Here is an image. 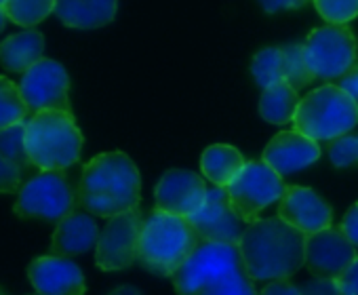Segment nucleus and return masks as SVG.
<instances>
[{
  "label": "nucleus",
  "instance_id": "c9c22d12",
  "mask_svg": "<svg viewBox=\"0 0 358 295\" xmlns=\"http://www.w3.org/2000/svg\"><path fill=\"white\" fill-rule=\"evenodd\" d=\"M259 295H301V287H295L293 282H289V278H278L266 285Z\"/></svg>",
  "mask_w": 358,
  "mask_h": 295
},
{
  "label": "nucleus",
  "instance_id": "ddd939ff",
  "mask_svg": "<svg viewBox=\"0 0 358 295\" xmlns=\"http://www.w3.org/2000/svg\"><path fill=\"white\" fill-rule=\"evenodd\" d=\"M356 249L341 228L331 226L306 236V266L316 278H335L358 257Z\"/></svg>",
  "mask_w": 358,
  "mask_h": 295
},
{
  "label": "nucleus",
  "instance_id": "423d86ee",
  "mask_svg": "<svg viewBox=\"0 0 358 295\" xmlns=\"http://www.w3.org/2000/svg\"><path fill=\"white\" fill-rule=\"evenodd\" d=\"M241 270H245V264L238 245L203 240L171 278L177 295H199Z\"/></svg>",
  "mask_w": 358,
  "mask_h": 295
},
{
  "label": "nucleus",
  "instance_id": "6ab92c4d",
  "mask_svg": "<svg viewBox=\"0 0 358 295\" xmlns=\"http://www.w3.org/2000/svg\"><path fill=\"white\" fill-rule=\"evenodd\" d=\"M118 0H55V17L74 30H95L116 17Z\"/></svg>",
  "mask_w": 358,
  "mask_h": 295
},
{
  "label": "nucleus",
  "instance_id": "7c9ffc66",
  "mask_svg": "<svg viewBox=\"0 0 358 295\" xmlns=\"http://www.w3.org/2000/svg\"><path fill=\"white\" fill-rule=\"evenodd\" d=\"M22 186H24V173L20 171V167L0 154V194L20 192Z\"/></svg>",
  "mask_w": 358,
  "mask_h": 295
},
{
  "label": "nucleus",
  "instance_id": "4c0bfd02",
  "mask_svg": "<svg viewBox=\"0 0 358 295\" xmlns=\"http://www.w3.org/2000/svg\"><path fill=\"white\" fill-rule=\"evenodd\" d=\"M108 295H143L137 287H131V285H122V287H118V289H114L112 293H108Z\"/></svg>",
  "mask_w": 358,
  "mask_h": 295
},
{
  "label": "nucleus",
  "instance_id": "f03ea898",
  "mask_svg": "<svg viewBox=\"0 0 358 295\" xmlns=\"http://www.w3.org/2000/svg\"><path fill=\"white\" fill-rule=\"evenodd\" d=\"M78 207L97 217H114L139 207L141 178L124 152H103L91 159L80 175Z\"/></svg>",
  "mask_w": 358,
  "mask_h": 295
},
{
  "label": "nucleus",
  "instance_id": "aec40b11",
  "mask_svg": "<svg viewBox=\"0 0 358 295\" xmlns=\"http://www.w3.org/2000/svg\"><path fill=\"white\" fill-rule=\"evenodd\" d=\"M45 55V36L38 30H24L0 43V64L5 70L26 74Z\"/></svg>",
  "mask_w": 358,
  "mask_h": 295
},
{
  "label": "nucleus",
  "instance_id": "f257e3e1",
  "mask_svg": "<svg viewBox=\"0 0 358 295\" xmlns=\"http://www.w3.org/2000/svg\"><path fill=\"white\" fill-rule=\"evenodd\" d=\"M238 249L251 280L289 278L306 264V234L280 217L247 224Z\"/></svg>",
  "mask_w": 358,
  "mask_h": 295
},
{
  "label": "nucleus",
  "instance_id": "393cba45",
  "mask_svg": "<svg viewBox=\"0 0 358 295\" xmlns=\"http://www.w3.org/2000/svg\"><path fill=\"white\" fill-rule=\"evenodd\" d=\"M5 9L13 24L32 28L55 11V0H7Z\"/></svg>",
  "mask_w": 358,
  "mask_h": 295
},
{
  "label": "nucleus",
  "instance_id": "473e14b6",
  "mask_svg": "<svg viewBox=\"0 0 358 295\" xmlns=\"http://www.w3.org/2000/svg\"><path fill=\"white\" fill-rule=\"evenodd\" d=\"M301 295H341L333 278H312L301 287Z\"/></svg>",
  "mask_w": 358,
  "mask_h": 295
},
{
  "label": "nucleus",
  "instance_id": "58836bf2",
  "mask_svg": "<svg viewBox=\"0 0 358 295\" xmlns=\"http://www.w3.org/2000/svg\"><path fill=\"white\" fill-rule=\"evenodd\" d=\"M7 22H9V15H7V9H5V5H0V32L5 30V26H7Z\"/></svg>",
  "mask_w": 358,
  "mask_h": 295
},
{
  "label": "nucleus",
  "instance_id": "4468645a",
  "mask_svg": "<svg viewBox=\"0 0 358 295\" xmlns=\"http://www.w3.org/2000/svg\"><path fill=\"white\" fill-rule=\"evenodd\" d=\"M207 190L203 175L186 169H171L156 184V209L179 217H190L203 207Z\"/></svg>",
  "mask_w": 358,
  "mask_h": 295
},
{
  "label": "nucleus",
  "instance_id": "f3484780",
  "mask_svg": "<svg viewBox=\"0 0 358 295\" xmlns=\"http://www.w3.org/2000/svg\"><path fill=\"white\" fill-rule=\"evenodd\" d=\"M320 159V145L318 141L310 139L299 131H280L272 137L266 145L262 161L270 165L278 175L297 173Z\"/></svg>",
  "mask_w": 358,
  "mask_h": 295
},
{
  "label": "nucleus",
  "instance_id": "c756f323",
  "mask_svg": "<svg viewBox=\"0 0 358 295\" xmlns=\"http://www.w3.org/2000/svg\"><path fill=\"white\" fill-rule=\"evenodd\" d=\"M255 280L249 278L247 270H241L236 274H232L230 278L213 285V287H207L205 291H201L199 295H259L255 291Z\"/></svg>",
  "mask_w": 358,
  "mask_h": 295
},
{
  "label": "nucleus",
  "instance_id": "412c9836",
  "mask_svg": "<svg viewBox=\"0 0 358 295\" xmlns=\"http://www.w3.org/2000/svg\"><path fill=\"white\" fill-rule=\"evenodd\" d=\"M247 165L245 157L232 145L226 143H215L203 152L201 157V171L205 180H209L213 186L228 188L234 178L243 171Z\"/></svg>",
  "mask_w": 358,
  "mask_h": 295
},
{
  "label": "nucleus",
  "instance_id": "dca6fc26",
  "mask_svg": "<svg viewBox=\"0 0 358 295\" xmlns=\"http://www.w3.org/2000/svg\"><path fill=\"white\" fill-rule=\"evenodd\" d=\"M28 278L38 295H85V274L76 261L59 255L36 257L28 268Z\"/></svg>",
  "mask_w": 358,
  "mask_h": 295
},
{
  "label": "nucleus",
  "instance_id": "2f4dec72",
  "mask_svg": "<svg viewBox=\"0 0 358 295\" xmlns=\"http://www.w3.org/2000/svg\"><path fill=\"white\" fill-rule=\"evenodd\" d=\"M333 280L341 291V295H358V257Z\"/></svg>",
  "mask_w": 358,
  "mask_h": 295
},
{
  "label": "nucleus",
  "instance_id": "0eeeda50",
  "mask_svg": "<svg viewBox=\"0 0 358 295\" xmlns=\"http://www.w3.org/2000/svg\"><path fill=\"white\" fill-rule=\"evenodd\" d=\"M76 205V192L64 171H41L24 182L13 211L24 220L62 222L74 213Z\"/></svg>",
  "mask_w": 358,
  "mask_h": 295
},
{
  "label": "nucleus",
  "instance_id": "b1692460",
  "mask_svg": "<svg viewBox=\"0 0 358 295\" xmlns=\"http://www.w3.org/2000/svg\"><path fill=\"white\" fill-rule=\"evenodd\" d=\"M28 103L22 95L20 85L0 76V129H7L28 118Z\"/></svg>",
  "mask_w": 358,
  "mask_h": 295
},
{
  "label": "nucleus",
  "instance_id": "cd10ccee",
  "mask_svg": "<svg viewBox=\"0 0 358 295\" xmlns=\"http://www.w3.org/2000/svg\"><path fill=\"white\" fill-rule=\"evenodd\" d=\"M318 15L337 26H345L348 22L358 17V0H312Z\"/></svg>",
  "mask_w": 358,
  "mask_h": 295
},
{
  "label": "nucleus",
  "instance_id": "2eb2a0df",
  "mask_svg": "<svg viewBox=\"0 0 358 295\" xmlns=\"http://www.w3.org/2000/svg\"><path fill=\"white\" fill-rule=\"evenodd\" d=\"M278 217L308 236L331 228L333 211L312 188L287 186L278 201Z\"/></svg>",
  "mask_w": 358,
  "mask_h": 295
},
{
  "label": "nucleus",
  "instance_id": "f8f14e48",
  "mask_svg": "<svg viewBox=\"0 0 358 295\" xmlns=\"http://www.w3.org/2000/svg\"><path fill=\"white\" fill-rule=\"evenodd\" d=\"M188 220L194 226L201 240H207V243L238 245L247 230L245 222L232 209L228 190L220 186L207 190V199L203 207Z\"/></svg>",
  "mask_w": 358,
  "mask_h": 295
},
{
  "label": "nucleus",
  "instance_id": "39448f33",
  "mask_svg": "<svg viewBox=\"0 0 358 295\" xmlns=\"http://www.w3.org/2000/svg\"><path fill=\"white\" fill-rule=\"evenodd\" d=\"M358 124L356 101L337 85H322L310 91L293 118V129L314 141H333Z\"/></svg>",
  "mask_w": 358,
  "mask_h": 295
},
{
  "label": "nucleus",
  "instance_id": "4be33fe9",
  "mask_svg": "<svg viewBox=\"0 0 358 295\" xmlns=\"http://www.w3.org/2000/svg\"><path fill=\"white\" fill-rule=\"evenodd\" d=\"M299 101L301 99H299L297 91L287 80H280V82L264 89V93L259 97V114L266 122L287 124V122H293Z\"/></svg>",
  "mask_w": 358,
  "mask_h": 295
},
{
  "label": "nucleus",
  "instance_id": "a211bd4d",
  "mask_svg": "<svg viewBox=\"0 0 358 295\" xmlns=\"http://www.w3.org/2000/svg\"><path fill=\"white\" fill-rule=\"evenodd\" d=\"M97 240H99V228L95 220L87 213L74 211L62 222H57V228L51 240V253L59 257L83 255L95 249Z\"/></svg>",
  "mask_w": 358,
  "mask_h": 295
},
{
  "label": "nucleus",
  "instance_id": "72a5a7b5",
  "mask_svg": "<svg viewBox=\"0 0 358 295\" xmlns=\"http://www.w3.org/2000/svg\"><path fill=\"white\" fill-rule=\"evenodd\" d=\"M312 0H259V5L266 13H280V11H295L306 7Z\"/></svg>",
  "mask_w": 358,
  "mask_h": 295
},
{
  "label": "nucleus",
  "instance_id": "7ed1b4c3",
  "mask_svg": "<svg viewBox=\"0 0 358 295\" xmlns=\"http://www.w3.org/2000/svg\"><path fill=\"white\" fill-rule=\"evenodd\" d=\"M201 243L203 240L188 217L154 209L143 220L137 259L154 274L173 276Z\"/></svg>",
  "mask_w": 358,
  "mask_h": 295
},
{
  "label": "nucleus",
  "instance_id": "5701e85b",
  "mask_svg": "<svg viewBox=\"0 0 358 295\" xmlns=\"http://www.w3.org/2000/svg\"><path fill=\"white\" fill-rule=\"evenodd\" d=\"M26 124H28V118L7 129H0V154L7 161H11L13 165H17L24 178L28 175V171L36 169L26 150Z\"/></svg>",
  "mask_w": 358,
  "mask_h": 295
},
{
  "label": "nucleus",
  "instance_id": "20e7f679",
  "mask_svg": "<svg viewBox=\"0 0 358 295\" xmlns=\"http://www.w3.org/2000/svg\"><path fill=\"white\" fill-rule=\"evenodd\" d=\"M26 150L41 171H66L78 163L83 133L72 116L64 110H43L28 118Z\"/></svg>",
  "mask_w": 358,
  "mask_h": 295
},
{
  "label": "nucleus",
  "instance_id": "9b49d317",
  "mask_svg": "<svg viewBox=\"0 0 358 295\" xmlns=\"http://www.w3.org/2000/svg\"><path fill=\"white\" fill-rule=\"evenodd\" d=\"M22 95L32 114L43 110H64L70 108V76L66 68L55 59H41L32 66L20 82Z\"/></svg>",
  "mask_w": 358,
  "mask_h": 295
},
{
  "label": "nucleus",
  "instance_id": "a878e982",
  "mask_svg": "<svg viewBox=\"0 0 358 295\" xmlns=\"http://www.w3.org/2000/svg\"><path fill=\"white\" fill-rule=\"evenodd\" d=\"M282 74H285V80L295 89H306L310 82H314V74L306 62V55H303V45H287L282 47Z\"/></svg>",
  "mask_w": 358,
  "mask_h": 295
},
{
  "label": "nucleus",
  "instance_id": "1a4fd4ad",
  "mask_svg": "<svg viewBox=\"0 0 358 295\" xmlns=\"http://www.w3.org/2000/svg\"><path fill=\"white\" fill-rule=\"evenodd\" d=\"M226 190L238 217L245 224H253L266 207L282 199L287 186L282 184V175L264 161H247L243 171Z\"/></svg>",
  "mask_w": 358,
  "mask_h": 295
},
{
  "label": "nucleus",
  "instance_id": "9d476101",
  "mask_svg": "<svg viewBox=\"0 0 358 295\" xmlns=\"http://www.w3.org/2000/svg\"><path fill=\"white\" fill-rule=\"evenodd\" d=\"M141 213L139 207L127 213L108 217V224L99 232V240L95 247V264L106 270H124L133 266L139 251V236H141Z\"/></svg>",
  "mask_w": 358,
  "mask_h": 295
},
{
  "label": "nucleus",
  "instance_id": "c85d7f7f",
  "mask_svg": "<svg viewBox=\"0 0 358 295\" xmlns=\"http://www.w3.org/2000/svg\"><path fill=\"white\" fill-rule=\"evenodd\" d=\"M327 152L331 163L339 169L358 165V135H341L333 139Z\"/></svg>",
  "mask_w": 358,
  "mask_h": 295
},
{
  "label": "nucleus",
  "instance_id": "ea45409f",
  "mask_svg": "<svg viewBox=\"0 0 358 295\" xmlns=\"http://www.w3.org/2000/svg\"><path fill=\"white\" fill-rule=\"evenodd\" d=\"M7 3V0H0V5H5Z\"/></svg>",
  "mask_w": 358,
  "mask_h": 295
},
{
  "label": "nucleus",
  "instance_id": "a19ab883",
  "mask_svg": "<svg viewBox=\"0 0 358 295\" xmlns=\"http://www.w3.org/2000/svg\"><path fill=\"white\" fill-rule=\"evenodd\" d=\"M0 295H5V293H3V291H0Z\"/></svg>",
  "mask_w": 358,
  "mask_h": 295
},
{
  "label": "nucleus",
  "instance_id": "bb28decb",
  "mask_svg": "<svg viewBox=\"0 0 358 295\" xmlns=\"http://www.w3.org/2000/svg\"><path fill=\"white\" fill-rule=\"evenodd\" d=\"M251 74H253L255 82L262 89H268V87L285 80V74H282V49H278V47L262 49L253 57Z\"/></svg>",
  "mask_w": 358,
  "mask_h": 295
},
{
  "label": "nucleus",
  "instance_id": "6e6552de",
  "mask_svg": "<svg viewBox=\"0 0 358 295\" xmlns=\"http://www.w3.org/2000/svg\"><path fill=\"white\" fill-rule=\"evenodd\" d=\"M303 55L316 80H339L354 68L358 43L348 26L329 24L312 30L306 38Z\"/></svg>",
  "mask_w": 358,
  "mask_h": 295
},
{
  "label": "nucleus",
  "instance_id": "f704fd0d",
  "mask_svg": "<svg viewBox=\"0 0 358 295\" xmlns=\"http://www.w3.org/2000/svg\"><path fill=\"white\" fill-rule=\"evenodd\" d=\"M339 228H341V230H343V234L350 238V243L358 247V203H356V205H352V207L348 209V213L343 215V220H341V226H339Z\"/></svg>",
  "mask_w": 358,
  "mask_h": 295
},
{
  "label": "nucleus",
  "instance_id": "e433bc0d",
  "mask_svg": "<svg viewBox=\"0 0 358 295\" xmlns=\"http://www.w3.org/2000/svg\"><path fill=\"white\" fill-rule=\"evenodd\" d=\"M339 89H343L354 101H356V106H358V66H354L348 74H343L341 78H339V85H337Z\"/></svg>",
  "mask_w": 358,
  "mask_h": 295
}]
</instances>
